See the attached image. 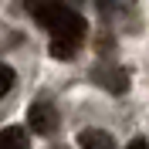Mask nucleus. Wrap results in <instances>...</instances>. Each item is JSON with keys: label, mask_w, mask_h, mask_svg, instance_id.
<instances>
[{"label": "nucleus", "mask_w": 149, "mask_h": 149, "mask_svg": "<svg viewBox=\"0 0 149 149\" xmlns=\"http://www.w3.org/2000/svg\"><path fill=\"white\" fill-rule=\"evenodd\" d=\"M27 14L47 31L51 37H65V41H81L85 20L78 10H71L65 0H24Z\"/></svg>", "instance_id": "1"}, {"label": "nucleus", "mask_w": 149, "mask_h": 149, "mask_svg": "<svg viewBox=\"0 0 149 149\" xmlns=\"http://www.w3.org/2000/svg\"><path fill=\"white\" fill-rule=\"evenodd\" d=\"M27 129H34L37 136H51L58 129V109L51 102H34L27 109Z\"/></svg>", "instance_id": "2"}, {"label": "nucleus", "mask_w": 149, "mask_h": 149, "mask_svg": "<svg viewBox=\"0 0 149 149\" xmlns=\"http://www.w3.org/2000/svg\"><path fill=\"white\" fill-rule=\"evenodd\" d=\"M0 149H31V136L24 125H7L0 129Z\"/></svg>", "instance_id": "3"}, {"label": "nucleus", "mask_w": 149, "mask_h": 149, "mask_svg": "<svg viewBox=\"0 0 149 149\" xmlns=\"http://www.w3.org/2000/svg\"><path fill=\"white\" fill-rule=\"evenodd\" d=\"M78 146L81 149H115V142L105 129H85V132H78Z\"/></svg>", "instance_id": "4"}, {"label": "nucleus", "mask_w": 149, "mask_h": 149, "mask_svg": "<svg viewBox=\"0 0 149 149\" xmlns=\"http://www.w3.org/2000/svg\"><path fill=\"white\" fill-rule=\"evenodd\" d=\"M95 78H98L105 88H112V92H125V88H129V78H125L122 68H102Z\"/></svg>", "instance_id": "5"}, {"label": "nucleus", "mask_w": 149, "mask_h": 149, "mask_svg": "<svg viewBox=\"0 0 149 149\" xmlns=\"http://www.w3.org/2000/svg\"><path fill=\"white\" fill-rule=\"evenodd\" d=\"M51 54L58 61H71L78 54V41H65V37H51Z\"/></svg>", "instance_id": "6"}, {"label": "nucleus", "mask_w": 149, "mask_h": 149, "mask_svg": "<svg viewBox=\"0 0 149 149\" xmlns=\"http://www.w3.org/2000/svg\"><path fill=\"white\" fill-rule=\"evenodd\" d=\"M14 88V68L10 65H0V98Z\"/></svg>", "instance_id": "7"}, {"label": "nucleus", "mask_w": 149, "mask_h": 149, "mask_svg": "<svg viewBox=\"0 0 149 149\" xmlns=\"http://www.w3.org/2000/svg\"><path fill=\"white\" fill-rule=\"evenodd\" d=\"M125 149H149V142H146V139H132Z\"/></svg>", "instance_id": "8"}]
</instances>
